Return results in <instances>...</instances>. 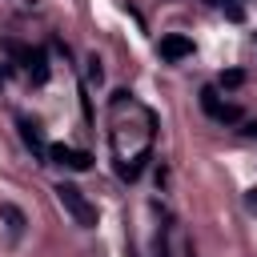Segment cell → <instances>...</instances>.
Instances as JSON below:
<instances>
[{"label": "cell", "instance_id": "cell-4", "mask_svg": "<svg viewBox=\"0 0 257 257\" xmlns=\"http://www.w3.org/2000/svg\"><path fill=\"white\" fill-rule=\"evenodd\" d=\"M157 52H161V60H185V56H193V40L173 32V36H161Z\"/></svg>", "mask_w": 257, "mask_h": 257}, {"label": "cell", "instance_id": "cell-3", "mask_svg": "<svg viewBox=\"0 0 257 257\" xmlns=\"http://www.w3.org/2000/svg\"><path fill=\"white\" fill-rule=\"evenodd\" d=\"M201 108H205L213 120H237V116H241L229 100H221V96H217V88H201Z\"/></svg>", "mask_w": 257, "mask_h": 257}, {"label": "cell", "instance_id": "cell-11", "mask_svg": "<svg viewBox=\"0 0 257 257\" xmlns=\"http://www.w3.org/2000/svg\"><path fill=\"white\" fill-rule=\"evenodd\" d=\"M245 209H249V213H257V189H249V193H245Z\"/></svg>", "mask_w": 257, "mask_h": 257}, {"label": "cell", "instance_id": "cell-13", "mask_svg": "<svg viewBox=\"0 0 257 257\" xmlns=\"http://www.w3.org/2000/svg\"><path fill=\"white\" fill-rule=\"evenodd\" d=\"M209 4H221V0H209Z\"/></svg>", "mask_w": 257, "mask_h": 257}, {"label": "cell", "instance_id": "cell-7", "mask_svg": "<svg viewBox=\"0 0 257 257\" xmlns=\"http://www.w3.org/2000/svg\"><path fill=\"white\" fill-rule=\"evenodd\" d=\"M20 137H24V145H28V149H32V153H36V157H40V153H48V149H44V141H40V133H36V124H32V120H20Z\"/></svg>", "mask_w": 257, "mask_h": 257}, {"label": "cell", "instance_id": "cell-8", "mask_svg": "<svg viewBox=\"0 0 257 257\" xmlns=\"http://www.w3.org/2000/svg\"><path fill=\"white\" fill-rule=\"evenodd\" d=\"M241 84H245V72H241V68L221 72V88H241Z\"/></svg>", "mask_w": 257, "mask_h": 257}, {"label": "cell", "instance_id": "cell-2", "mask_svg": "<svg viewBox=\"0 0 257 257\" xmlns=\"http://www.w3.org/2000/svg\"><path fill=\"white\" fill-rule=\"evenodd\" d=\"M12 52L24 60V68H28V76H32L36 84H44V80H48V56H44L40 48H16V44H12Z\"/></svg>", "mask_w": 257, "mask_h": 257}, {"label": "cell", "instance_id": "cell-9", "mask_svg": "<svg viewBox=\"0 0 257 257\" xmlns=\"http://www.w3.org/2000/svg\"><path fill=\"white\" fill-rule=\"evenodd\" d=\"M88 80H96V84L104 80V68H100V60H96V56H88Z\"/></svg>", "mask_w": 257, "mask_h": 257}, {"label": "cell", "instance_id": "cell-6", "mask_svg": "<svg viewBox=\"0 0 257 257\" xmlns=\"http://www.w3.org/2000/svg\"><path fill=\"white\" fill-rule=\"evenodd\" d=\"M0 221L8 225V233H12V237H20V233H24V225H28L24 209H20V205H12V201H0Z\"/></svg>", "mask_w": 257, "mask_h": 257}, {"label": "cell", "instance_id": "cell-12", "mask_svg": "<svg viewBox=\"0 0 257 257\" xmlns=\"http://www.w3.org/2000/svg\"><path fill=\"white\" fill-rule=\"evenodd\" d=\"M245 137H257V120H249V124H245Z\"/></svg>", "mask_w": 257, "mask_h": 257}, {"label": "cell", "instance_id": "cell-10", "mask_svg": "<svg viewBox=\"0 0 257 257\" xmlns=\"http://www.w3.org/2000/svg\"><path fill=\"white\" fill-rule=\"evenodd\" d=\"M225 16H229V20H241L245 8H241V4H225Z\"/></svg>", "mask_w": 257, "mask_h": 257}, {"label": "cell", "instance_id": "cell-5", "mask_svg": "<svg viewBox=\"0 0 257 257\" xmlns=\"http://www.w3.org/2000/svg\"><path fill=\"white\" fill-rule=\"evenodd\" d=\"M48 157H52L56 165H68V169H88V165H92V157H88V153L68 149V145H52V149H48Z\"/></svg>", "mask_w": 257, "mask_h": 257}, {"label": "cell", "instance_id": "cell-1", "mask_svg": "<svg viewBox=\"0 0 257 257\" xmlns=\"http://www.w3.org/2000/svg\"><path fill=\"white\" fill-rule=\"evenodd\" d=\"M56 201H60V209H64L76 225H84V229L96 225V209L88 205V197H84L76 185H64V181H60V185H56Z\"/></svg>", "mask_w": 257, "mask_h": 257}]
</instances>
